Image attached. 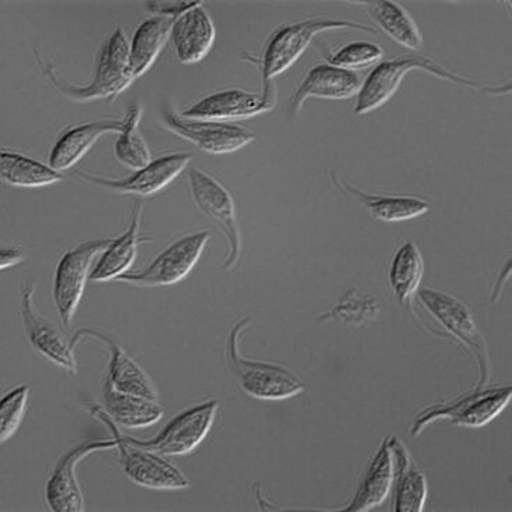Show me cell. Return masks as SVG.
<instances>
[{
	"instance_id": "obj_1",
	"label": "cell",
	"mask_w": 512,
	"mask_h": 512,
	"mask_svg": "<svg viewBox=\"0 0 512 512\" xmlns=\"http://www.w3.org/2000/svg\"><path fill=\"white\" fill-rule=\"evenodd\" d=\"M413 70L430 73L437 79L450 81L455 86L479 91V93L504 95L510 94L511 91L510 83L507 86H489V84L479 83V81L468 79L461 74L450 72L446 67L434 62L433 59L425 58V56H404V58L384 60L374 67L367 79L363 80L362 87L356 95L358 100L353 109L355 114L366 115L383 107L397 93L399 84Z\"/></svg>"
},
{
	"instance_id": "obj_2",
	"label": "cell",
	"mask_w": 512,
	"mask_h": 512,
	"mask_svg": "<svg viewBox=\"0 0 512 512\" xmlns=\"http://www.w3.org/2000/svg\"><path fill=\"white\" fill-rule=\"evenodd\" d=\"M355 30L362 33L377 34L379 30L372 26L355 21L328 19V17H316L299 21V23L284 24L278 27L268 38L261 59L253 60L260 66L263 77L264 100L275 101L273 80L278 74L284 73L305 54L309 45L317 35L327 31Z\"/></svg>"
},
{
	"instance_id": "obj_3",
	"label": "cell",
	"mask_w": 512,
	"mask_h": 512,
	"mask_svg": "<svg viewBox=\"0 0 512 512\" xmlns=\"http://www.w3.org/2000/svg\"><path fill=\"white\" fill-rule=\"evenodd\" d=\"M129 54V41L125 31L119 27L102 44L93 80L86 86L69 83L60 77L51 63L42 62L41 58H38V63L54 87L70 100L76 102L115 100L134 81L130 73Z\"/></svg>"
},
{
	"instance_id": "obj_4",
	"label": "cell",
	"mask_w": 512,
	"mask_h": 512,
	"mask_svg": "<svg viewBox=\"0 0 512 512\" xmlns=\"http://www.w3.org/2000/svg\"><path fill=\"white\" fill-rule=\"evenodd\" d=\"M252 320L243 319L232 326L227 340V362L232 376L250 397L263 401H281L305 391L303 381L286 367L277 363L243 358L239 342Z\"/></svg>"
},
{
	"instance_id": "obj_5",
	"label": "cell",
	"mask_w": 512,
	"mask_h": 512,
	"mask_svg": "<svg viewBox=\"0 0 512 512\" xmlns=\"http://www.w3.org/2000/svg\"><path fill=\"white\" fill-rule=\"evenodd\" d=\"M86 409L93 418L107 426L109 432L118 441L116 451L119 453L120 465L127 478L133 483L154 490H183L189 487V479L175 465L160 454L136 446L129 437L122 434L118 423L109 416L104 406L86 404Z\"/></svg>"
},
{
	"instance_id": "obj_6",
	"label": "cell",
	"mask_w": 512,
	"mask_h": 512,
	"mask_svg": "<svg viewBox=\"0 0 512 512\" xmlns=\"http://www.w3.org/2000/svg\"><path fill=\"white\" fill-rule=\"evenodd\" d=\"M511 395L510 384L508 386H503V384L489 386V383L485 386H478L476 384L475 388L458 395L457 398L429 405L420 411L413 420L411 433L413 436L419 437L430 423L441 419H446L457 426H486L506 408Z\"/></svg>"
},
{
	"instance_id": "obj_7",
	"label": "cell",
	"mask_w": 512,
	"mask_h": 512,
	"mask_svg": "<svg viewBox=\"0 0 512 512\" xmlns=\"http://www.w3.org/2000/svg\"><path fill=\"white\" fill-rule=\"evenodd\" d=\"M416 296L426 307L430 316L444 328V331H447V335L454 337L471 352L473 362L478 367V386L489 383V348L480 333L471 309L450 293L436 291V289L420 288Z\"/></svg>"
},
{
	"instance_id": "obj_8",
	"label": "cell",
	"mask_w": 512,
	"mask_h": 512,
	"mask_svg": "<svg viewBox=\"0 0 512 512\" xmlns=\"http://www.w3.org/2000/svg\"><path fill=\"white\" fill-rule=\"evenodd\" d=\"M111 242L112 239L87 240L63 254L59 260L55 271L54 300L60 323L66 330L72 327L95 256L104 252Z\"/></svg>"
},
{
	"instance_id": "obj_9",
	"label": "cell",
	"mask_w": 512,
	"mask_h": 512,
	"mask_svg": "<svg viewBox=\"0 0 512 512\" xmlns=\"http://www.w3.org/2000/svg\"><path fill=\"white\" fill-rule=\"evenodd\" d=\"M210 232L190 233L175 240L162 250L144 270L122 275L118 281L126 282L139 288H161L178 284L185 280L187 274L199 263L201 254L206 249Z\"/></svg>"
},
{
	"instance_id": "obj_10",
	"label": "cell",
	"mask_w": 512,
	"mask_h": 512,
	"mask_svg": "<svg viewBox=\"0 0 512 512\" xmlns=\"http://www.w3.org/2000/svg\"><path fill=\"white\" fill-rule=\"evenodd\" d=\"M190 189L194 203L204 215L220 228L228 242L225 270H232L238 264L242 253V235L236 215L235 201L224 186L199 168L190 169Z\"/></svg>"
},
{
	"instance_id": "obj_11",
	"label": "cell",
	"mask_w": 512,
	"mask_h": 512,
	"mask_svg": "<svg viewBox=\"0 0 512 512\" xmlns=\"http://www.w3.org/2000/svg\"><path fill=\"white\" fill-rule=\"evenodd\" d=\"M220 409L215 399L186 409L175 416L155 439L139 440L129 437L136 446L146 448L162 457H179L192 453L206 439Z\"/></svg>"
},
{
	"instance_id": "obj_12",
	"label": "cell",
	"mask_w": 512,
	"mask_h": 512,
	"mask_svg": "<svg viewBox=\"0 0 512 512\" xmlns=\"http://www.w3.org/2000/svg\"><path fill=\"white\" fill-rule=\"evenodd\" d=\"M118 441L111 439L84 440L70 448L60 457L54 471L49 475L45 497L54 512H83L84 496L77 480V465L88 455L102 451L116 450Z\"/></svg>"
},
{
	"instance_id": "obj_13",
	"label": "cell",
	"mask_w": 512,
	"mask_h": 512,
	"mask_svg": "<svg viewBox=\"0 0 512 512\" xmlns=\"http://www.w3.org/2000/svg\"><path fill=\"white\" fill-rule=\"evenodd\" d=\"M168 130L182 137L207 154H231L256 140V134L246 127L210 120L187 119L175 112H164Z\"/></svg>"
},
{
	"instance_id": "obj_14",
	"label": "cell",
	"mask_w": 512,
	"mask_h": 512,
	"mask_svg": "<svg viewBox=\"0 0 512 512\" xmlns=\"http://www.w3.org/2000/svg\"><path fill=\"white\" fill-rule=\"evenodd\" d=\"M190 161H192V154L175 153L151 161L146 167L137 169L126 179L112 180L87 172H81L80 176L91 185L102 187L109 192L147 197L161 192L164 187L172 183L179 173L185 171Z\"/></svg>"
},
{
	"instance_id": "obj_15",
	"label": "cell",
	"mask_w": 512,
	"mask_h": 512,
	"mask_svg": "<svg viewBox=\"0 0 512 512\" xmlns=\"http://www.w3.org/2000/svg\"><path fill=\"white\" fill-rule=\"evenodd\" d=\"M35 285L26 282L21 289V317L30 344L45 358L62 366L67 372L77 373L76 356L70 341L47 317L41 316L34 303Z\"/></svg>"
},
{
	"instance_id": "obj_16",
	"label": "cell",
	"mask_w": 512,
	"mask_h": 512,
	"mask_svg": "<svg viewBox=\"0 0 512 512\" xmlns=\"http://www.w3.org/2000/svg\"><path fill=\"white\" fill-rule=\"evenodd\" d=\"M275 101L264 100L263 95L232 88L217 91L183 111L180 116L187 119L210 120L228 123L231 120L249 119L274 108Z\"/></svg>"
},
{
	"instance_id": "obj_17",
	"label": "cell",
	"mask_w": 512,
	"mask_h": 512,
	"mask_svg": "<svg viewBox=\"0 0 512 512\" xmlns=\"http://www.w3.org/2000/svg\"><path fill=\"white\" fill-rule=\"evenodd\" d=\"M84 338H93L107 346L109 351V366L107 379L116 390L139 397L158 401L157 387L154 386L148 374L112 338L101 334L93 328H81L73 335L70 344L76 349L77 344Z\"/></svg>"
},
{
	"instance_id": "obj_18",
	"label": "cell",
	"mask_w": 512,
	"mask_h": 512,
	"mask_svg": "<svg viewBox=\"0 0 512 512\" xmlns=\"http://www.w3.org/2000/svg\"><path fill=\"white\" fill-rule=\"evenodd\" d=\"M171 37L180 63L193 65L210 54L215 41V27L203 3L193 2L189 9L176 17Z\"/></svg>"
},
{
	"instance_id": "obj_19",
	"label": "cell",
	"mask_w": 512,
	"mask_h": 512,
	"mask_svg": "<svg viewBox=\"0 0 512 512\" xmlns=\"http://www.w3.org/2000/svg\"><path fill=\"white\" fill-rule=\"evenodd\" d=\"M362 84V77L353 70L341 69L328 63L314 66L292 95V112L298 114L307 98L349 100L358 95Z\"/></svg>"
},
{
	"instance_id": "obj_20",
	"label": "cell",
	"mask_w": 512,
	"mask_h": 512,
	"mask_svg": "<svg viewBox=\"0 0 512 512\" xmlns=\"http://www.w3.org/2000/svg\"><path fill=\"white\" fill-rule=\"evenodd\" d=\"M141 218H143V204L137 203L133 207L129 228L119 238L112 239L111 245L102 252L101 259L91 271L90 280L118 281L122 275L129 273L136 260L139 246L153 242V239L140 235Z\"/></svg>"
},
{
	"instance_id": "obj_21",
	"label": "cell",
	"mask_w": 512,
	"mask_h": 512,
	"mask_svg": "<svg viewBox=\"0 0 512 512\" xmlns=\"http://www.w3.org/2000/svg\"><path fill=\"white\" fill-rule=\"evenodd\" d=\"M123 120H97L73 126L60 134L49 153V165L56 171H66L74 167L94 147L101 137L109 133H120Z\"/></svg>"
},
{
	"instance_id": "obj_22",
	"label": "cell",
	"mask_w": 512,
	"mask_h": 512,
	"mask_svg": "<svg viewBox=\"0 0 512 512\" xmlns=\"http://www.w3.org/2000/svg\"><path fill=\"white\" fill-rule=\"evenodd\" d=\"M393 482V450L390 446V437H387L367 466L351 503L349 506L340 508V511L363 512L381 506L390 494Z\"/></svg>"
},
{
	"instance_id": "obj_23",
	"label": "cell",
	"mask_w": 512,
	"mask_h": 512,
	"mask_svg": "<svg viewBox=\"0 0 512 512\" xmlns=\"http://www.w3.org/2000/svg\"><path fill=\"white\" fill-rule=\"evenodd\" d=\"M390 446L394 458L395 512H420L425 508L427 499V480L425 473L406 450L405 444L397 437H390Z\"/></svg>"
},
{
	"instance_id": "obj_24",
	"label": "cell",
	"mask_w": 512,
	"mask_h": 512,
	"mask_svg": "<svg viewBox=\"0 0 512 512\" xmlns=\"http://www.w3.org/2000/svg\"><path fill=\"white\" fill-rule=\"evenodd\" d=\"M334 185L341 192L351 194L359 201L376 220L383 222H401L413 220L430 210V204L425 199L401 194H374L363 192L358 187L346 183L333 175Z\"/></svg>"
},
{
	"instance_id": "obj_25",
	"label": "cell",
	"mask_w": 512,
	"mask_h": 512,
	"mask_svg": "<svg viewBox=\"0 0 512 512\" xmlns=\"http://www.w3.org/2000/svg\"><path fill=\"white\" fill-rule=\"evenodd\" d=\"M102 399L109 416L118 425L129 429L154 425L164 416V406L160 402L116 390L107 377L102 384Z\"/></svg>"
},
{
	"instance_id": "obj_26",
	"label": "cell",
	"mask_w": 512,
	"mask_h": 512,
	"mask_svg": "<svg viewBox=\"0 0 512 512\" xmlns=\"http://www.w3.org/2000/svg\"><path fill=\"white\" fill-rule=\"evenodd\" d=\"M176 17L168 14H154L137 27L130 42L129 67L133 80L139 79L153 66L162 48L171 37Z\"/></svg>"
},
{
	"instance_id": "obj_27",
	"label": "cell",
	"mask_w": 512,
	"mask_h": 512,
	"mask_svg": "<svg viewBox=\"0 0 512 512\" xmlns=\"http://www.w3.org/2000/svg\"><path fill=\"white\" fill-rule=\"evenodd\" d=\"M425 261L416 243L406 242L395 252L390 266V288L399 305L413 312V300L422 284Z\"/></svg>"
},
{
	"instance_id": "obj_28",
	"label": "cell",
	"mask_w": 512,
	"mask_h": 512,
	"mask_svg": "<svg viewBox=\"0 0 512 512\" xmlns=\"http://www.w3.org/2000/svg\"><path fill=\"white\" fill-rule=\"evenodd\" d=\"M358 6L365 7L370 17L376 21V24H379L380 30H383L388 37L393 38L402 47L412 49V51L422 49V34L404 6L395 2H366L358 3Z\"/></svg>"
},
{
	"instance_id": "obj_29",
	"label": "cell",
	"mask_w": 512,
	"mask_h": 512,
	"mask_svg": "<svg viewBox=\"0 0 512 512\" xmlns=\"http://www.w3.org/2000/svg\"><path fill=\"white\" fill-rule=\"evenodd\" d=\"M0 176L7 185L26 189L51 186L65 179L51 165L7 150H2L0 154Z\"/></svg>"
},
{
	"instance_id": "obj_30",
	"label": "cell",
	"mask_w": 512,
	"mask_h": 512,
	"mask_svg": "<svg viewBox=\"0 0 512 512\" xmlns=\"http://www.w3.org/2000/svg\"><path fill=\"white\" fill-rule=\"evenodd\" d=\"M141 115L143 109L139 102H132L127 108L122 130L115 143L116 160L134 171L146 167L151 162L150 150L141 134Z\"/></svg>"
},
{
	"instance_id": "obj_31",
	"label": "cell",
	"mask_w": 512,
	"mask_h": 512,
	"mask_svg": "<svg viewBox=\"0 0 512 512\" xmlns=\"http://www.w3.org/2000/svg\"><path fill=\"white\" fill-rule=\"evenodd\" d=\"M381 300L373 293L349 289L338 300L333 310L321 314L317 323L340 321L351 327H366L380 316Z\"/></svg>"
},
{
	"instance_id": "obj_32",
	"label": "cell",
	"mask_w": 512,
	"mask_h": 512,
	"mask_svg": "<svg viewBox=\"0 0 512 512\" xmlns=\"http://www.w3.org/2000/svg\"><path fill=\"white\" fill-rule=\"evenodd\" d=\"M384 49L380 45L369 41H356L345 45L338 51L326 49L324 58L328 65L341 67V69L353 70L363 69V67L373 65L383 59Z\"/></svg>"
},
{
	"instance_id": "obj_33",
	"label": "cell",
	"mask_w": 512,
	"mask_h": 512,
	"mask_svg": "<svg viewBox=\"0 0 512 512\" xmlns=\"http://www.w3.org/2000/svg\"><path fill=\"white\" fill-rule=\"evenodd\" d=\"M30 387L19 386L10 390L0 404V441L6 443L17 432L26 413Z\"/></svg>"
},
{
	"instance_id": "obj_34",
	"label": "cell",
	"mask_w": 512,
	"mask_h": 512,
	"mask_svg": "<svg viewBox=\"0 0 512 512\" xmlns=\"http://www.w3.org/2000/svg\"><path fill=\"white\" fill-rule=\"evenodd\" d=\"M23 260L24 253L19 246L3 247L2 252H0V268L2 270L17 266Z\"/></svg>"
}]
</instances>
